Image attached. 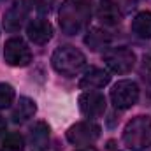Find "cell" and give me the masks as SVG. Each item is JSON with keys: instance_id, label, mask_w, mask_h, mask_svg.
I'll list each match as a JSON object with an SVG mask.
<instances>
[{"instance_id": "52a82bcc", "label": "cell", "mask_w": 151, "mask_h": 151, "mask_svg": "<svg viewBox=\"0 0 151 151\" xmlns=\"http://www.w3.org/2000/svg\"><path fill=\"white\" fill-rule=\"evenodd\" d=\"M100 135V127L93 121H81L67 130V141L74 146H90Z\"/></svg>"}, {"instance_id": "5bb4252c", "label": "cell", "mask_w": 151, "mask_h": 151, "mask_svg": "<svg viewBox=\"0 0 151 151\" xmlns=\"http://www.w3.org/2000/svg\"><path fill=\"white\" fill-rule=\"evenodd\" d=\"M132 32L141 39H151V12H139L130 25Z\"/></svg>"}, {"instance_id": "4fadbf2b", "label": "cell", "mask_w": 151, "mask_h": 151, "mask_svg": "<svg viewBox=\"0 0 151 151\" xmlns=\"http://www.w3.org/2000/svg\"><path fill=\"white\" fill-rule=\"evenodd\" d=\"M35 111H37L35 102H34L32 99H28V97H21V99L18 100L16 107L12 109V119H14L16 123H23V121L30 119V118L35 114Z\"/></svg>"}, {"instance_id": "7c38bea8", "label": "cell", "mask_w": 151, "mask_h": 151, "mask_svg": "<svg viewBox=\"0 0 151 151\" xmlns=\"http://www.w3.org/2000/svg\"><path fill=\"white\" fill-rule=\"evenodd\" d=\"M97 18L100 23L107 25V27H113L118 25L121 21V11H119V5L113 2V0H102L99 9H97Z\"/></svg>"}, {"instance_id": "7402d4cb", "label": "cell", "mask_w": 151, "mask_h": 151, "mask_svg": "<svg viewBox=\"0 0 151 151\" xmlns=\"http://www.w3.org/2000/svg\"><path fill=\"white\" fill-rule=\"evenodd\" d=\"M9 0H0V5H4V4H7Z\"/></svg>"}, {"instance_id": "e0dca14e", "label": "cell", "mask_w": 151, "mask_h": 151, "mask_svg": "<svg viewBox=\"0 0 151 151\" xmlns=\"http://www.w3.org/2000/svg\"><path fill=\"white\" fill-rule=\"evenodd\" d=\"M25 148V141L19 134H9L4 142H2V150L0 151H23Z\"/></svg>"}, {"instance_id": "7a4b0ae2", "label": "cell", "mask_w": 151, "mask_h": 151, "mask_svg": "<svg viewBox=\"0 0 151 151\" xmlns=\"http://www.w3.org/2000/svg\"><path fill=\"white\" fill-rule=\"evenodd\" d=\"M123 142L132 151H142L151 146V118L135 116L123 130Z\"/></svg>"}, {"instance_id": "44dd1931", "label": "cell", "mask_w": 151, "mask_h": 151, "mask_svg": "<svg viewBox=\"0 0 151 151\" xmlns=\"http://www.w3.org/2000/svg\"><path fill=\"white\" fill-rule=\"evenodd\" d=\"M76 151H97L95 148H91V146H84V148H81V150H76Z\"/></svg>"}, {"instance_id": "ffe728a7", "label": "cell", "mask_w": 151, "mask_h": 151, "mask_svg": "<svg viewBox=\"0 0 151 151\" xmlns=\"http://www.w3.org/2000/svg\"><path fill=\"white\" fill-rule=\"evenodd\" d=\"M5 132V119L0 116V134H4Z\"/></svg>"}, {"instance_id": "5b68a950", "label": "cell", "mask_w": 151, "mask_h": 151, "mask_svg": "<svg viewBox=\"0 0 151 151\" xmlns=\"http://www.w3.org/2000/svg\"><path fill=\"white\" fill-rule=\"evenodd\" d=\"M104 63L116 74H127L135 65V55L128 47H111L104 53Z\"/></svg>"}, {"instance_id": "ac0fdd59", "label": "cell", "mask_w": 151, "mask_h": 151, "mask_svg": "<svg viewBox=\"0 0 151 151\" xmlns=\"http://www.w3.org/2000/svg\"><path fill=\"white\" fill-rule=\"evenodd\" d=\"M14 97H16L14 88L11 84H7V83H0V109L9 107L12 104Z\"/></svg>"}, {"instance_id": "277c9868", "label": "cell", "mask_w": 151, "mask_h": 151, "mask_svg": "<svg viewBox=\"0 0 151 151\" xmlns=\"http://www.w3.org/2000/svg\"><path fill=\"white\" fill-rule=\"evenodd\" d=\"M139 100V86L130 79L118 81L111 90V102L116 109H128Z\"/></svg>"}, {"instance_id": "d6986e66", "label": "cell", "mask_w": 151, "mask_h": 151, "mask_svg": "<svg viewBox=\"0 0 151 151\" xmlns=\"http://www.w3.org/2000/svg\"><path fill=\"white\" fill-rule=\"evenodd\" d=\"M55 4H56V0H32V5L39 12H49Z\"/></svg>"}, {"instance_id": "9c48e42d", "label": "cell", "mask_w": 151, "mask_h": 151, "mask_svg": "<svg viewBox=\"0 0 151 151\" xmlns=\"http://www.w3.org/2000/svg\"><path fill=\"white\" fill-rule=\"evenodd\" d=\"M27 16H28V5H27L25 0H19L16 4H12L4 14V28L7 32H12V34L18 32L23 27Z\"/></svg>"}, {"instance_id": "6da1fadb", "label": "cell", "mask_w": 151, "mask_h": 151, "mask_svg": "<svg viewBox=\"0 0 151 151\" xmlns=\"http://www.w3.org/2000/svg\"><path fill=\"white\" fill-rule=\"evenodd\" d=\"M91 18V7L88 0H65L60 7V27L67 35L81 32Z\"/></svg>"}, {"instance_id": "ba28073f", "label": "cell", "mask_w": 151, "mask_h": 151, "mask_svg": "<svg viewBox=\"0 0 151 151\" xmlns=\"http://www.w3.org/2000/svg\"><path fill=\"white\" fill-rule=\"evenodd\" d=\"M79 109L88 118H99L106 113V97L99 91H84L79 97Z\"/></svg>"}, {"instance_id": "9a60e30c", "label": "cell", "mask_w": 151, "mask_h": 151, "mask_svg": "<svg viewBox=\"0 0 151 151\" xmlns=\"http://www.w3.org/2000/svg\"><path fill=\"white\" fill-rule=\"evenodd\" d=\"M47 139H49V127L44 121H37L32 127V130H30V142H32V146H35L37 150H42V148H46Z\"/></svg>"}, {"instance_id": "3957f363", "label": "cell", "mask_w": 151, "mask_h": 151, "mask_svg": "<svg viewBox=\"0 0 151 151\" xmlns=\"http://www.w3.org/2000/svg\"><path fill=\"white\" fill-rule=\"evenodd\" d=\"M51 63L58 74L72 77V76L79 74L81 69L86 65V56L72 46H62L53 53Z\"/></svg>"}, {"instance_id": "8992f818", "label": "cell", "mask_w": 151, "mask_h": 151, "mask_svg": "<svg viewBox=\"0 0 151 151\" xmlns=\"http://www.w3.org/2000/svg\"><path fill=\"white\" fill-rule=\"evenodd\" d=\"M4 58L12 67H25L32 62V51L21 37H12L4 46Z\"/></svg>"}, {"instance_id": "2e32d148", "label": "cell", "mask_w": 151, "mask_h": 151, "mask_svg": "<svg viewBox=\"0 0 151 151\" xmlns=\"http://www.w3.org/2000/svg\"><path fill=\"white\" fill-rule=\"evenodd\" d=\"M84 42H86L93 51H97V49L106 47V46L111 42V35H109L107 32H104V30L95 28V30L88 32V35H86V39H84Z\"/></svg>"}, {"instance_id": "30bf717a", "label": "cell", "mask_w": 151, "mask_h": 151, "mask_svg": "<svg viewBox=\"0 0 151 151\" xmlns=\"http://www.w3.org/2000/svg\"><path fill=\"white\" fill-rule=\"evenodd\" d=\"M109 81H111V76L107 70H104L100 67H90L81 77L79 88L86 90V91H95V90H100L106 84H109Z\"/></svg>"}, {"instance_id": "8fae6325", "label": "cell", "mask_w": 151, "mask_h": 151, "mask_svg": "<svg viewBox=\"0 0 151 151\" xmlns=\"http://www.w3.org/2000/svg\"><path fill=\"white\" fill-rule=\"evenodd\" d=\"M27 35H28V39L34 44L42 46L47 40H51V37H53V27H51V23L46 18H35V19H32L28 23Z\"/></svg>"}]
</instances>
